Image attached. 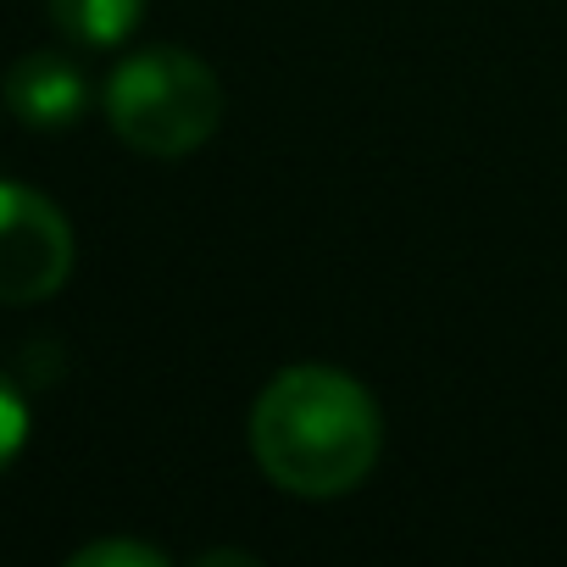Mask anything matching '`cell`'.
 <instances>
[{"label":"cell","mask_w":567,"mask_h":567,"mask_svg":"<svg viewBox=\"0 0 567 567\" xmlns=\"http://www.w3.org/2000/svg\"><path fill=\"white\" fill-rule=\"evenodd\" d=\"M250 451L284 495L329 501L373 473L384 417L340 368H284L250 406Z\"/></svg>","instance_id":"cell-1"},{"label":"cell","mask_w":567,"mask_h":567,"mask_svg":"<svg viewBox=\"0 0 567 567\" xmlns=\"http://www.w3.org/2000/svg\"><path fill=\"white\" fill-rule=\"evenodd\" d=\"M0 95H7V112L18 123H29V128H73L84 117V106H90L84 73L56 51H34V56L12 62Z\"/></svg>","instance_id":"cell-4"},{"label":"cell","mask_w":567,"mask_h":567,"mask_svg":"<svg viewBox=\"0 0 567 567\" xmlns=\"http://www.w3.org/2000/svg\"><path fill=\"white\" fill-rule=\"evenodd\" d=\"M23 440H29V401H23V390L7 373H0V467L18 462Z\"/></svg>","instance_id":"cell-7"},{"label":"cell","mask_w":567,"mask_h":567,"mask_svg":"<svg viewBox=\"0 0 567 567\" xmlns=\"http://www.w3.org/2000/svg\"><path fill=\"white\" fill-rule=\"evenodd\" d=\"M106 117L117 128L123 145H134L140 156H189L200 151L217 123H223V84L217 73L173 45L140 51L128 56L112 84H106Z\"/></svg>","instance_id":"cell-2"},{"label":"cell","mask_w":567,"mask_h":567,"mask_svg":"<svg viewBox=\"0 0 567 567\" xmlns=\"http://www.w3.org/2000/svg\"><path fill=\"white\" fill-rule=\"evenodd\" d=\"M73 272V228L56 200L0 178V307L51 301Z\"/></svg>","instance_id":"cell-3"},{"label":"cell","mask_w":567,"mask_h":567,"mask_svg":"<svg viewBox=\"0 0 567 567\" xmlns=\"http://www.w3.org/2000/svg\"><path fill=\"white\" fill-rule=\"evenodd\" d=\"M162 561L167 556L140 539H95V545L73 550V567H162Z\"/></svg>","instance_id":"cell-6"},{"label":"cell","mask_w":567,"mask_h":567,"mask_svg":"<svg viewBox=\"0 0 567 567\" xmlns=\"http://www.w3.org/2000/svg\"><path fill=\"white\" fill-rule=\"evenodd\" d=\"M51 23L73 34L79 45H117L140 29L145 0H45Z\"/></svg>","instance_id":"cell-5"}]
</instances>
